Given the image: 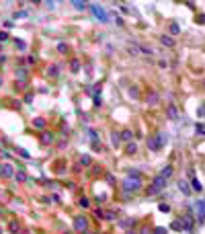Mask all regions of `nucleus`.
<instances>
[{
  "label": "nucleus",
  "instance_id": "obj_1",
  "mask_svg": "<svg viewBox=\"0 0 205 234\" xmlns=\"http://www.w3.org/2000/svg\"><path fill=\"white\" fill-rule=\"evenodd\" d=\"M137 189H142V179H139V173L131 171V173H129V177L123 181V191L131 193V191H137Z\"/></svg>",
  "mask_w": 205,
  "mask_h": 234
},
{
  "label": "nucleus",
  "instance_id": "obj_2",
  "mask_svg": "<svg viewBox=\"0 0 205 234\" xmlns=\"http://www.w3.org/2000/svg\"><path fill=\"white\" fill-rule=\"evenodd\" d=\"M166 183H168V181H166L164 177H160V175H158V177H154V181H152V185L146 189V193H148V195H158L160 191L166 187Z\"/></svg>",
  "mask_w": 205,
  "mask_h": 234
},
{
  "label": "nucleus",
  "instance_id": "obj_3",
  "mask_svg": "<svg viewBox=\"0 0 205 234\" xmlns=\"http://www.w3.org/2000/svg\"><path fill=\"white\" fill-rule=\"evenodd\" d=\"M164 144H166V136H164V134H156L154 138H150L148 140V148L156 152V150H160Z\"/></svg>",
  "mask_w": 205,
  "mask_h": 234
},
{
  "label": "nucleus",
  "instance_id": "obj_4",
  "mask_svg": "<svg viewBox=\"0 0 205 234\" xmlns=\"http://www.w3.org/2000/svg\"><path fill=\"white\" fill-rule=\"evenodd\" d=\"M88 8L92 11V14H94V17H96V19L101 21V23H107V21H109V14L102 11V8H99L96 4H88Z\"/></svg>",
  "mask_w": 205,
  "mask_h": 234
},
{
  "label": "nucleus",
  "instance_id": "obj_5",
  "mask_svg": "<svg viewBox=\"0 0 205 234\" xmlns=\"http://www.w3.org/2000/svg\"><path fill=\"white\" fill-rule=\"evenodd\" d=\"M74 228H76L78 232H86V230H88V220H86L84 216H78V218L74 220Z\"/></svg>",
  "mask_w": 205,
  "mask_h": 234
},
{
  "label": "nucleus",
  "instance_id": "obj_6",
  "mask_svg": "<svg viewBox=\"0 0 205 234\" xmlns=\"http://www.w3.org/2000/svg\"><path fill=\"white\" fill-rule=\"evenodd\" d=\"M197 218H199V222L205 220V199L197 201Z\"/></svg>",
  "mask_w": 205,
  "mask_h": 234
},
{
  "label": "nucleus",
  "instance_id": "obj_7",
  "mask_svg": "<svg viewBox=\"0 0 205 234\" xmlns=\"http://www.w3.org/2000/svg\"><path fill=\"white\" fill-rule=\"evenodd\" d=\"M80 68H82V64H80L78 58H72V60H70V70H72V74H78Z\"/></svg>",
  "mask_w": 205,
  "mask_h": 234
},
{
  "label": "nucleus",
  "instance_id": "obj_8",
  "mask_svg": "<svg viewBox=\"0 0 205 234\" xmlns=\"http://www.w3.org/2000/svg\"><path fill=\"white\" fill-rule=\"evenodd\" d=\"M146 103H148V105H158V103H160L158 93H148V94H146Z\"/></svg>",
  "mask_w": 205,
  "mask_h": 234
},
{
  "label": "nucleus",
  "instance_id": "obj_9",
  "mask_svg": "<svg viewBox=\"0 0 205 234\" xmlns=\"http://www.w3.org/2000/svg\"><path fill=\"white\" fill-rule=\"evenodd\" d=\"M181 224H182V230H191L193 228V218L185 216V218H181Z\"/></svg>",
  "mask_w": 205,
  "mask_h": 234
},
{
  "label": "nucleus",
  "instance_id": "obj_10",
  "mask_svg": "<svg viewBox=\"0 0 205 234\" xmlns=\"http://www.w3.org/2000/svg\"><path fill=\"white\" fill-rule=\"evenodd\" d=\"M2 177H4V179H11V177H14V168H12L11 164H4V166H2Z\"/></svg>",
  "mask_w": 205,
  "mask_h": 234
},
{
  "label": "nucleus",
  "instance_id": "obj_11",
  "mask_svg": "<svg viewBox=\"0 0 205 234\" xmlns=\"http://www.w3.org/2000/svg\"><path fill=\"white\" fill-rule=\"evenodd\" d=\"M8 230H11L12 234L21 232V224H19V220H11V222H8Z\"/></svg>",
  "mask_w": 205,
  "mask_h": 234
},
{
  "label": "nucleus",
  "instance_id": "obj_12",
  "mask_svg": "<svg viewBox=\"0 0 205 234\" xmlns=\"http://www.w3.org/2000/svg\"><path fill=\"white\" fill-rule=\"evenodd\" d=\"M172 173H174V168H172L170 164H168V166H164V168L160 171V177H164V179L168 181V179H170V177H172Z\"/></svg>",
  "mask_w": 205,
  "mask_h": 234
},
{
  "label": "nucleus",
  "instance_id": "obj_13",
  "mask_svg": "<svg viewBox=\"0 0 205 234\" xmlns=\"http://www.w3.org/2000/svg\"><path fill=\"white\" fill-rule=\"evenodd\" d=\"M54 140H56V138H54L51 131H43V134H41V144H51Z\"/></svg>",
  "mask_w": 205,
  "mask_h": 234
},
{
  "label": "nucleus",
  "instance_id": "obj_14",
  "mask_svg": "<svg viewBox=\"0 0 205 234\" xmlns=\"http://www.w3.org/2000/svg\"><path fill=\"white\" fill-rule=\"evenodd\" d=\"M119 138H121L123 142H131V140H133V131H131V129H123Z\"/></svg>",
  "mask_w": 205,
  "mask_h": 234
},
{
  "label": "nucleus",
  "instance_id": "obj_15",
  "mask_svg": "<svg viewBox=\"0 0 205 234\" xmlns=\"http://www.w3.org/2000/svg\"><path fill=\"white\" fill-rule=\"evenodd\" d=\"M133 224H136V220H133V218H125V220H121V222H119V226H121V228H125V230H129Z\"/></svg>",
  "mask_w": 205,
  "mask_h": 234
},
{
  "label": "nucleus",
  "instance_id": "obj_16",
  "mask_svg": "<svg viewBox=\"0 0 205 234\" xmlns=\"http://www.w3.org/2000/svg\"><path fill=\"white\" fill-rule=\"evenodd\" d=\"M33 128L45 129V119H43V117H35V119H33Z\"/></svg>",
  "mask_w": 205,
  "mask_h": 234
},
{
  "label": "nucleus",
  "instance_id": "obj_17",
  "mask_svg": "<svg viewBox=\"0 0 205 234\" xmlns=\"http://www.w3.org/2000/svg\"><path fill=\"white\" fill-rule=\"evenodd\" d=\"M179 189H181V193H185V195H191V191H193L185 181H179Z\"/></svg>",
  "mask_w": 205,
  "mask_h": 234
},
{
  "label": "nucleus",
  "instance_id": "obj_18",
  "mask_svg": "<svg viewBox=\"0 0 205 234\" xmlns=\"http://www.w3.org/2000/svg\"><path fill=\"white\" fill-rule=\"evenodd\" d=\"M137 152V144H133V142H127V146H125V154H136Z\"/></svg>",
  "mask_w": 205,
  "mask_h": 234
},
{
  "label": "nucleus",
  "instance_id": "obj_19",
  "mask_svg": "<svg viewBox=\"0 0 205 234\" xmlns=\"http://www.w3.org/2000/svg\"><path fill=\"white\" fill-rule=\"evenodd\" d=\"M168 117H170V119H174V121L179 119V109H176L174 105H168Z\"/></svg>",
  "mask_w": 205,
  "mask_h": 234
},
{
  "label": "nucleus",
  "instance_id": "obj_20",
  "mask_svg": "<svg viewBox=\"0 0 205 234\" xmlns=\"http://www.w3.org/2000/svg\"><path fill=\"white\" fill-rule=\"evenodd\" d=\"M160 41H162V45H168V47L174 45V39H172L170 35H162L160 37Z\"/></svg>",
  "mask_w": 205,
  "mask_h": 234
},
{
  "label": "nucleus",
  "instance_id": "obj_21",
  "mask_svg": "<svg viewBox=\"0 0 205 234\" xmlns=\"http://www.w3.org/2000/svg\"><path fill=\"white\" fill-rule=\"evenodd\" d=\"M47 76L57 78V76H60V68H57V66H49V68H47Z\"/></svg>",
  "mask_w": 205,
  "mask_h": 234
},
{
  "label": "nucleus",
  "instance_id": "obj_22",
  "mask_svg": "<svg viewBox=\"0 0 205 234\" xmlns=\"http://www.w3.org/2000/svg\"><path fill=\"white\" fill-rule=\"evenodd\" d=\"M14 179H17L19 183H25V181H27V173H25L23 168H21L19 173H14Z\"/></svg>",
  "mask_w": 205,
  "mask_h": 234
},
{
  "label": "nucleus",
  "instance_id": "obj_23",
  "mask_svg": "<svg viewBox=\"0 0 205 234\" xmlns=\"http://www.w3.org/2000/svg\"><path fill=\"white\" fill-rule=\"evenodd\" d=\"M102 218H105L107 222H115V220H117V214H115V211H105Z\"/></svg>",
  "mask_w": 205,
  "mask_h": 234
},
{
  "label": "nucleus",
  "instance_id": "obj_24",
  "mask_svg": "<svg viewBox=\"0 0 205 234\" xmlns=\"http://www.w3.org/2000/svg\"><path fill=\"white\" fill-rule=\"evenodd\" d=\"M72 6H74L76 11H84V8H86V2H80V0H74V2H72Z\"/></svg>",
  "mask_w": 205,
  "mask_h": 234
},
{
  "label": "nucleus",
  "instance_id": "obj_25",
  "mask_svg": "<svg viewBox=\"0 0 205 234\" xmlns=\"http://www.w3.org/2000/svg\"><path fill=\"white\" fill-rule=\"evenodd\" d=\"M78 205H80V208H86V210H88V208H90V199H88V197H80Z\"/></svg>",
  "mask_w": 205,
  "mask_h": 234
},
{
  "label": "nucleus",
  "instance_id": "obj_26",
  "mask_svg": "<svg viewBox=\"0 0 205 234\" xmlns=\"http://www.w3.org/2000/svg\"><path fill=\"white\" fill-rule=\"evenodd\" d=\"M17 78H21V80H27V70H25V68H19V70H17Z\"/></svg>",
  "mask_w": 205,
  "mask_h": 234
},
{
  "label": "nucleus",
  "instance_id": "obj_27",
  "mask_svg": "<svg viewBox=\"0 0 205 234\" xmlns=\"http://www.w3.org/2000/svg\"><path fill=\"white\" fill-rule=\"evenodd\" d=\"M17 154H19V156H23V158H27V160H29V158H31V154L27 152V150H25V148H17Z\"/></svg>",
  "mask_w": 205,
  "mask_h": 234
},
{
  "label": "nucleus",
  "instance_id": "obj_28",
  "mask_svg": "<svg viewBox=\"0 0 205 234\" xmlns=\"http://www.w3.org/2000/svg\"><path fill=\"white\" fill-rule=\"evenodd\" d=\"M191 185H193V187H191L193 191H201V189H203V185H201V183H199V181H197L195 177H193V183H191Z\"/></svg>",
  "mask_w": 205,
  "mask_h": 234
},
{
  "label": "nucleus",
  "instance_id": "obj_29",
  "mask_svg": "<svg viewBox=\"0 0 205 234\" xmlns=\"http://www.w3.org/2000/svg\"><path fill=\"white\" fill-rule=\"evenodd\" d=\"M57 51H60V54H68L70 47L66 45V43H57Z\"/></svg>",
  "mask_w": 205,
  "mask_h": 234
},
{
  "label": "nucleus",
  "instance_id": "obj_30",
  "mask_svg": "<svg viewBox=\"0 0 205 234\" xmlns=\"http://www.w3.org/2000/svg\"><path fill=\"white\" fill-rule=\"evenodd\" d=\"M86 131H88V136H90V140H92V142H99V134H96L94 129H90V128H88Z\"/></svg>",
  "mask_w": 205,
  "mask_h": 234
},
{
  "label": "nucleus",
  "instance_id": "obj_31",
  "mask_svg": "<svg viewBox=\"0 0 205 234\" xmlns=\"http://www.w3.org/2000/svg\"><path fill=\"white\" fill-rule=\"evenodd\" d=\"M127 49H129V54H131V56H137V54H139V45H133V43L127 47Z\"/></svg>",
  "mask_w": 205,
  "mask_h": 234
},
{
  "label": "nucleus",
  "instance_id": "obj_32",
  "mask_svg": "<svg viewBox=\"0 0 205 234\" xmlns=\"http://www.w3.org/2000/svg\"><path fill=\"white\" fill-rule=\"evenodd\" d=\"M170 33H172V35H179V33H181V27H179L176 23H172L170 25Z\"/></svg>",
  "mask_w": 205,
  "mask_h": 234
},
{
  "label": "nucleus",
  "instance_id": "obj_33",
  "mask_svg": "<svg viewBox=\"0 0 205 234\" xmlns=\"http://www.w3.org/2000/svg\"><path fill=\"white\" fill-rule=\"evenodd\" d=\"M158 210L162 211V214H168V211H170V205H166V203H160V205H158Z\"/></svg>",
  "mask_w": 205,
  "mask_h": 234
},
{
  "label": "nucleus",
  "instance_id": "obj_34",
  "mask_svg": "<svg viewBox=\"0 0 205 234\" xmlns=\"http://www.w3.org/2000/svg\"><path fill=\"white\" fill-rule=\"evenodd\" d=\"M170 228H172V230H182V224H181V220L172 222V224H170Z\"/></svg>",
  "mask_w": 205,
  "mask_h": 234
},
{
  "label": "nucleus",
  "instance_id": "obj_35",
  "mask_svg": "<svg viewBox=\"0 0 205 234\" xmlns=\"http://www.w3.org/2000/svg\"><path fill=\"white\" fill-rule=\"evenodd\" d=\"M111 138H113V146H119V140H121V138H119V134H117V131L111 134Z\"/></svg>",
  "mask_w": 205,
  "mask_h": 234
},
{
  "label": "nucleus",
  "instance_id": "obj_36",
  "mask_svg": "<svg viewBox=\"0 0 205 234\" xmlns=\"http://www.w3.org/2000/svg\"><path fill=\"white\" fill-rule=\"evenodd\" d=\"M152 234H168V230L160 226V228H154V232H152Z\"/></svg>",
  "mask_w": 205,
  "mask_h": 234
},
{
  "label": "nucleus",
  "instance_id": "obj_37",
  "mask_svg": "<svg viewBox=\"0 0 205 234\" xmlns=\"http://www.w3.org/2000/svg\"><path fill=\"white\" fill-rule=\"evenodd\" d=\"M14 43H17V47H19V49H27V43H25V41H21V39H17Z\"/></svg>",
  "mask_w": 205,
  "mask_h": 234
},
{
  "label": "nucleus",
  "instance_id": "obj_38",
  "mask_svg": "<svg viewBox=\"0 0 205 234\" xmlns=\"http://www.w3.org/2000/svg\"><path fill=\"white\" fill-rule=\"evenodd\" d=\"M2 41H8V33H6V31H0V43H2Z\"/></svg>",
  "mask_w": 205,
  "mask_h": 234
},
{
  "label": "nucleus",
  "instance_id": "obj_39",
  "mask_svg": "<svg viewBox=\"0 0 205 234\" xmlns=\"http://www.w3.org/2000/svg\"><path fill=\"white\" fill-rule=\"evenodd\" d=\"M197 115H199V117H205V105H201L199 109H197Z\"/></svg>",
  "mask_w": 205,
  "mask_h": 234
},
{
  "label": "nucleus",
  "instance_id": "obj_40",
  "mask_svg": "<svg viewBox=\"0 0 205 234\" xmlns=\"http://www.w3.org/2000/svg\"><path fill=\"white\" fill-rule=\"evenodd\" d=\"M80 162H82V164H86V166H88V164H90V156H82V158H80Z\"/></svg>",
  "mask_w": 205,
  "mask_h": 234
},
{
  "label": "nucleus",
  "instance_id": "obj_41",
  "mask_svg": "<svg viewBox=\"0 0 205 234\" xmlns=\"http://www.w3.org/2000/svg\"><path fill=\"white\" fill-rule=\"evenodd\" d=\"M137 94H139V93H137V88H136V86H131V91H129V97L133 99V97H137Z\"/></svg>",
  "mask_w": 205,
  "mask_h": 234
},
{
  "label": "nucleus",
  "instance_id": "obj_42",
  "mask_svg": "<svg viewBox=\"0 0 205 234\" xmlns=\"http://www.w3.org/2000/svg\"><path fill=\"white\" fill-rule=\"evenodd\" d=\"M92 150L99 152V150H101V144H99V142H92Z\"/></svg>",
  "mask_w": 205,
  "mask_h": 234
},
{
  "label": "nucleus",
  "instance_id": "obj_43",
  "mask_svg": "<svg viewBox=\"0 0 205 234\" xmlns=\"http://www.w3.org/2000/svg\"><path fill=\"white\" fill-rule=\"evenodd\" d=\"M139 234H152V230H150L148 226H144V228H142V230H139Z\"/></svg>",
  "mask_w": 205,
  "mask_h": 234
},
{
  "label": "nucleus",
  "instance_id": "obj_44",
  "mask_svg": "<svg viewBox=\"0 0 205 234\" xmlns=\"http://www.w3.org/2000/svg\"><path fill=\"white\" fill-rule=\"evenodd\" d=\"M94 107H101V97L99 94H94Z\"/></svg>",
  "mask_w": 205,
  "mask_h": 234
},
{
  "label": "nucleus",
  "instance_id": "obj_45",
  "mask_svg": "<svg viewBox=\"0 0 205 234\" xmlns=\"http://www.w3.org/2000/svg\"><path fill=\"white\" fill-rule=\"evenodd\" d=\"M115 23L119 25V27H123V25H125V23H123V19H121V17H115Z\"/></svg>",
  "mask_w": 205,
  "mask_h": 234
},
{
  "label": "nucleus",
  "instance_id": "obj_46",
  "mask_svg": "<svg viewBox=\"0 0 205 234\" xmlns=\"http://www.w3.org/2000/svg\"><path fill=\"white\" fill-rule=\"evenodd\" d=\"M31 101H33V93H29L27 97H25V103H31Z\"/></svg>",
  "mask_w": 205,
  "mask_h": 234
},
{
  "label": "nucleus",
  "instance_id": "obj_47",
  "mask_svg": "<svg viewBox=\"0 0 205 234\" xmlns=\"http://www.w3.org/2000/svg\"><path fill=\"white\" fill-rule=\"evenodd\" d=\"M197 23H201V25L205 23V14H199V17H197Z\"/></svg>",
  "mask_w": 205,
  "mask_h": 234
},
{
  "label": "nucleus",
  "instance_id": "obj_48",
  "mask_svg": "<svg viewBox=\"0 0 205 234\" xmlns=\"http://www.w3.org/2000/svg\"><path fill=\"white\" fill-rule=\"evenodd\" d=\"M102 214H105L102 210H94V216H96V218H102Z\"/></svg>",
  "mask_w": 205,
  "mask_h": 234
},
{
  "label": "nucleus",
  "instance_id": "obj_49",
  "mask_svg": "<svg viewBox=\"0 0 205 234\" xmlns=\"http://www.w3.org/2000/svg\"><path fill=\"white\" fill-rule=\"evenodd\" d=\"M127 234H137V232H133V230H127Z\"/></svg>",
  "mask_w": 205,
  "mask_h": 234
},
{
  "label": "nucleus",
  "instance_id": "obj_50",
  "mask_svg": "<svg viewBox=\"0 0 205 234\" xmlns=\"http://www.w3.org/2000/svg\"><path fill=\"white\" fill-rule=\"evenodd\" d=\"M0 177H2V164H0Z\"/></svg>",
  "mask_w": 205,
  "mask_h": 234
},
{
  "label": "nucleus",
  "instance_id": "obj_51",
  "mask_svg": "<svg viewBox=\"0 0 205 234\" xmlns=\"http://www.w3.org/2000/svg\"><path fill=\"white\" fill-rule=\"evenodd\" d=\"M84 234H94V232H88V230H86V232H84Z\"/></svg>",
  "mask_w": 205,
  "mask_h": 234
},
{
  "label": "nucleus",
  "instance_id": "obj_52",
  "mask_svg": "<svg viewBox=\"0 0 205 234\" xmlns=\"http://www.w3.org/2000/svg\"><path fill=\"white\" fill-rule=\"evenodd\" d=\"M0 84H2V78H0Z\"/></svg>",
  "mask_w": 205,
  "mask_h": 234
},
{
  "label": "nucleus",
  "instance_id": "obj_53",
  "mask_svg": "<svg viewBox=\"0 0 205 234\" xmlns=\"http://www.w3.org/2000/svg\"><path fill=\"white\" fill-rule=\"evenodd\" d=\"M0 234H2V228H0Z\"/></svg>",
  "mask_w": 205,
  "mask_h": 234
},
{
  "label": "nucleus",
  "instance_id": "obj_54",
  "mask_svg": "<svg viewBox=\"0 0 205 234\" xmlns=\"http://www.w3.org/2000/svg\"><path fill=\"white\" fill-rule=\"evenodd\" d=\"M0 216H2V211H0Z\"/></svg>",
  "mask_w": 205,
  "mask_h": 234
}]
</instances>
